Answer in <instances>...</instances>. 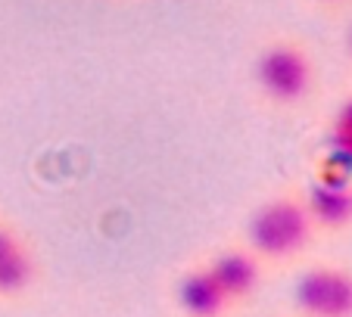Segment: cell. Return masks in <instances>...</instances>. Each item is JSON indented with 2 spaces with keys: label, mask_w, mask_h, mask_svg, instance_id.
Returning <instances> with one entry per match:
<instances>
[{
  "label": "cell",
  "mask_w": 352,
  "mask_h": 317,
  "mask_svg": "<svg viewBox=\"0 0 352 317\" xmlns=\"http://www.w3.org/2000/svg\"><path fill=\"white\" fill-rule=\"evenodd\" d=\"M175 302L184 317H228V311L234 308L203 261L181 271V277L175 280Z\"/></svg>",
  "instance_id": "cell-6"
},
{
  "label": "cell",
  "mask_w": 352,
  "mask_h": 317,
  "mask_svg": "<svg viewBox=\"0 0 352 317\" xmlns=\"http://www.w3.org/2000/svg\"><path fill=\"white\" fill-rule=\"evenodd\" d=\"M25 246V239H22V233L16 231L13 224H7V221H0V258H7L10 252L22 249Z\"/></svg>",
  "instance_id": "cell-9"
},
{
  "label": "cell",
  "mask_w": 352,
  "mask_h": 317,
  "mask_svg": "<svg viewBox=\"0 0 352 317\" xmlns=\"http://www.w3.org/2000/svg\"><path fill=\"white\" fill-rule=\"evenodd\" d=\"M331 125L349 128V131H352V97H346L343 103H340V109H337V115H333V121H331Z\"/></svg>",
  "instance_id": "cell-10"
},
{
  "label": "cell",
  "mask_w": 352,
  "mask_h": 317,
  "mask_svg": "<svg viewBox=\"0 0 352 317\" xmlns=\"http://www.w3.org/2000/svg\"><path fill=\"white\" fill-rule=\"evenodd\" d=\"M256 87L278 109L302 106L315 87V62L296 38H272L256 56Z\"/></svg>",
  "instance_id": "cell-2"
},
{
  "label": "cell",
  "mask_w": 352,
  "mask_h": 317,
  "mask_svg": "<svg viewBox=\"0 0 352 317\" xmlns=\"http://www.w3.org/2000/svg\"><path fill=\"white\" fill-rule=\"evenodd\" d=\"M209 268V274L215 277V283L225 290V296L231 298V305H243L259 292L262 280H265V264L259 261V255L246 249V246H228L219 249L203 261Z\"/></svg>",
  "instance_id": "cell-5"
},
{
  "label": "cell",
  "mask_w": 352,
  "mask_h": 317,
  "mask_svg": "<svg viewBox=\"0 0 352 317\" xmlns=\"http://www.w3.org/2000/svg\"><path fill=\"white\" fill-rule=\"evenodd\" d=\"M315 231L343 233L352 227V178L349 174H318L302 193Z\"/></svg>",
  "instance_id": "cell-4"
},
{
  "label": "cell",
  "mask_w": 352,
  "mask_h": 317,
  "mask_svg": "<svg viewBox=\"0 0 352 317\" xmlns=\"http://www.w3.org/2000/svg\"><path fill=\"white\" fill-rule=\"evenodd\" d=\"M299 317H352V271L343 264H312L293 283Z\"/></svg>",
  "instance_id": "cell-3"
},
{
  "label": "cell",
  "mask_w": 352,
  "mask_h": 317,
  "mask_svg": "<svg viewBox=\"0 0 352 317\" xmlns=\"http://www.w3.org/2000/svg\"><path fill=\"white\" fill-rule=\"evenodd\" d=\"M327 156L333 165H340L343 172H352V131L349 128L331 125L327 128Z\"/></svg>",
  "instance_id": "cell-8"
},
{
  "label": "cell",
  "mask_w": 352,
  "mask_h": 317,
  "mask_svg": "<svg viewBox=\"0 0 352 317\" xmlns=\"http://www.w3.org/2000/svg\"><path fill=\"white\" fill-rule=\"evenodd\" d=\"M349 56H352V32H349Z\"/></svg>",
  "instance_id": "cell-12"
},
{
  "label": "cell",
  "mask_w": 352,
  "mask_h": 317,
  "mask_svg": "<svg viewBox=\"0 0 352 317\" xmlns=\"http://www.w3.org/2000/svg\"><path fill=\"white\" fill-rule=\"evenodd\" d=\"M34 277H38V264H34V255L25 243L22 249L0 258V298L22 296L25 290H32Z\"/></svg>",
  "instance_id": "cell-7"
},
{
  "label": "cell",
  "mask_w": 352,
  "mask_h": 317,
  "mask_svg": "<svg viewBox=\"0 0 352 317\" xmlns=\"http://www.w3.org/2000/svg\"><path fill=\"white\" fill-rule=\"evenodd\" d=\"M318 3H340V0H318Z\"/></svg>",
  "instance_id": "cell-11"
},
{
  "label": "cell",
  "mask_w": 352,
  "mask_h": 317,
  "mask_svg": "<svg viewBox=\"0 0 352 317\" xmlns=\"http://www.w3.org/2000/svg\"><path fill=\"white\" fill-rule=\"evenodd\" d=\"M315 224L299 193H274L246 221V249L262 264H287L312 246Z\"/></svg>",
  "instance_id": "cell-1"
}]
</instances>
